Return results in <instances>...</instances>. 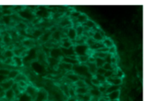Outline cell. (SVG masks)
<instances>
[{"mask_svg":"<svg viewBox=\"0 0 145 101\" xmlns=\"http://www.w3.org/2000/svg\"><path fill=\"white\" fill-rule=\"evenodd\" d=\"M67 101H77V99H76V97H75V98H73V97H69V98L67 99Z\"/></svg>","mask_w":145,"mask_h":101,"instance_id":"11a10c76","label":"cell"},{"mask_svg":"<svg viewBox=\"0 0 145 101\" xmlns=\"http://www.w3.org/2000/svg\"><path fill=\"white\" fill-rule=\"evenodd\" d=\"M50 58H55V59H61L62 58V52L61 48H53L50 52Z\"/></svg>","mask_w":145,"mask_h":101,"instance_id":"277c9868","label":"cell"},{"mask_svg":"<svg viewBox=\"0 0 145 101\" xmlns=\"http://www.w3.org/2000/svg\"><path fill=\"white\" fill-rule=\"evenodd\" d=\"M42 34H43V33L40 29H36V30H34L33 34H32L33 37L34 38H36V39H39V38L42 36Z\"/></svg>","mask_w":145,"mask_h":101,"instance_id":"ab89813d","label":"cell"},{"mask_svg":"<svg viewBox=\"0 0 145 101\" xmlns=\"http://www.w3.org/2000/svg\"><path fill=\"white\" fill-rule=\"evenodd\" d=\"M38 62H47L46 55L45 52H40L38 54Z\"/></svg>","mask_w":145,"mask_h":101,"instance_id":"8d00e7d4","label":"cell"},{"mask_svg":"<svg viewBox=\"0 0 145 101\" xmlns=\"http://www.w3.org/2000/svg\"><path fill=\"white\" fill-rule=\"evenodd\" d=\"M19 26H20V28H26V26L24 25L23 23H20Z\"/></svg>","mask_w":145,"mask_h":101,"instance_id":"9f6ffc18","label":"cell"},{"mask_svg":"<svg viewBox=\"0 0 145 101\" xmlns=\"http://www.w3.org/2000/svg\"><path fill=\"white\" fill-rule=\"evenodd\" d=\"M90 88L88 87H76L75 88V92H76L77 94H86V93H89Z\"/></svg>","mask_w":145,"mask_h":101,"instance_id":"d6986e66","label":"cell"},{"mask_svg":"<svg viewBox=\"0 0 145 101\" xmlns=\"http://www.w3.org/2000/svg\"><path fill=\"white\" fill-rule=\"evenodd\" d=\"M51 37L53 38V39L58 41V40H60V39H62V34H61V32H60V31H55V32L52 33Z\"/></svg>","mask_w":145,"mask_h":101,"instance_id":"f546056e","label":"cell"},{"mask_svg":"<svg viewBox=\"0 0 145 101\" xmlns=\"http://www.w3.org/2000/svg\"><path fill=\"white\" fill-rule=\"evenodd\" d=\"M67 37H68V39H70L71 41L75 40V39L78 38V36H77L76 30H75L74 28H68V32H67Z\"/></svg>","mask_w":145,"mask_h":101,"instance_id":"ba28073f","label":"cell"},{"mask_svg":"<svg viewBox=\"0 0 145 101\" xmlns=\"http://www.w3.org/2000/svg\"><path fill=\"white\" fill-rule=\"evenodd\" d=\"M62 68H63L66 71H72V69H73V65L67 63L62 62Z\"/></svg>","mask_w":145,"mask_h":101,"instance_id":"e575fe53","label":"cell"},{"mask_svg":"<svg viewBox=\"0 0 145 101\" xmlns=\"http://www.w3.org/2000/svg\"><path fill=\"white\" fill-rule=\"evenodd\" d=\"M91 83L92 86H94L95 87H98L101 85L100 82H99V81H98V80L96 79V78L95 77L94 75L91 77Z\"/></svg>","mask_w":145,"mask_h":101,"instance_id":"d590c367","label":"cell"},{"mask_svg":"<svg viewBox=\"0 0 145 101\" xmlns=\"http://www.w3.org/2000/svg\"><path fill=\"white\" fill-rule=\"evenodd\" d=\"M3 21L5 24H9L11 22V19H10V16L9 15H4L3 16Z\"/></svg>","mask_w":145,"mask_h":101,"instance_id":"bcb514c9","label":"cell"},{"mask_svg":"<svg viewBox=\"0 0 145 101\" xmlns=\"http://www.w3.org/2000/svg\"><path fill=\"white\" fill-rule=\"evenodd\" d=\"M68 96L73 97V98H75V97H76V92H75V88L69 87V90H68Z\"/></svg>","mask_w":145,"mask_h":101,"instance_id":"ee69618b","label":"cell"},{"mask_svg":"<svg viewBox=\"0 0 145 101\" xmlns=\"http://www.w3.org/2000/svg\"><path fill=\"white\" fill-rule=\"evenodd\" d=\"M89 55H82V56H77V60L79 63H87L89 61Z\"/></svg>","mask_w":145,"mask_h":101,"instance_id":"ffe728a7","label":"cell"},{"mask_svg":"<svg viewBox=\"0 0 145 101\" xmlns=\"http://www.w3.org/2000/svg\"><path fill=\"white\" fill-rule=\"evenodd\" d=\"M76 99L79 101H91L92 97L89 93H86V94H77Z\"/></svg>","mask_w":145,"mask_h":101,"instance_id":"4fadbf2b","label":"cell"},{"mask_svg":"<svg viewBox=\"0 0 145 101\" xmlns=\"http://www.w3.org/2000/svg\"><path fill=\"white\" fill-rule=\"evenodd\" d=\"M38 90L36 87H34L33 86H31V85H27V87H26V90H25V92H27L28 95H29L31 98L33 100L35 99V97L37 95V92H38Z\"/></svg>","mask_w":145,"mask_h":101,"instance_id":"5b68a950","label":"cell"},{"mask_svg":"<svg viewBox=\"0 0 145 101\" xmlns=\"http://www.w3.org/2000/svg\"><path fill=\"white\" fill-rule=\"evenodd\" d=\"M116 52H117V49H116V47H115V46H113V47L109 48V53L111 54V55L115 56Z\"/></svg>","mask_w":145,"mask_h":101,"instance_id":"7dc6e473","label":"cell"},{"mask_svg":"<svg viewBox=\"0 0 145 101\" xmlns=\"http://www.w3.org/2000/svg\"><path fill=\"white\" fill-rule=\"evenodd\" d=\"M47 63H49L50 65H51V66H56V65L59 64V59H55V58H50L49 59H47Z\"/></svg>","mask_w":145,"mask_h":101,"instance_id":"f1b7e54d","label":"cell"},{"mask_svg":"<svg viewBox=\"0 0 145 101\" xmlns=\"http://www.w3.org/2000/svg\"><path fill=\"white\" fill-rule=\"evenodd\" d=\"M77 101H79V100H78V99H77Z\"/></svg>","mask_w":145,"mask_h":101,"instance_id":"91938a15","label":"cell"},{"mask_svg":"<svg viewBox=\"0 0 145 101\" xmlns=\"http://www.w3.org/2000/svg\"><path fill=\"white\" fill-rule=\"evenodd\" d=\"M109 101H120L119 99H113V100H109Z\"/></svg>","mask_w":145,"mask_h":101,"instance_id":"6f0895ef","label":"cell"},{"mask_svg":"<svg viewBox=\"0 0 145 101\" xmlns=\"http://www.w3.org/2000/svg\"><path fill=\"white\" fill-rule=\"evenodd\" d=\"M88 16L85 14L84 13H81L80 15H79V16L78 18H77V22H78V23L79 24V25H84V24L85 23V22L88 21Z\"/></svg>","mask_w":145,"mask_h":101,"instance_id":"2e32d148","label":"cell"},{"mask_svg":"<svg viewBox=\"0 0 145 101\" xmlns=\"http://www.w3.org/2000/svg\"><path fill=\"white\" fill-rule=\"evenodd\" d=\"M19 71L17 70H10L9 72L8 73V77L11 80H15V77H16L17 75H19Z\"/></svg>","mask_w":145,"mask_h":101,"instance_id":"4dcf8cb0","label":"cell"},{"mask_svg":"<svg viewBox=\"0 0 145 101\" xmlns=\"http://www.w3.org/2000/svg\"><path fill=\"white\" fill-rule=\"evenodd\" d=\"M16 83L18 84V86H19L20 87H22V88H24V89H26V87H27V82H24V81H21V82H16Z\"/></svg>","mask_w":145,"mask_h":101,"instance_id":"681fc988","label":"cell"},{"mask_svg":"<svg viewBox=\"0 0 145 101\" xmlns=\"http://www.w3.org/2000/svg\"><path fill=\"white\" fill-rule=\"evenodd\" d=\"M124 72L121 70L120 69H119V68H116L114 70V76L115 77H119V78H123L124 77Z\"/></svg>","mask_w":145,"mask_h":101,"instance_id":"d6a6232c","label":"cell"},{"mask_svg":"<svg viewBox=\"0 0 145 101\" xmlns=\"http://www.w3.org/2000/svg\"><path fill=\"white\" fill-rule=\"evenodd\" d=\"M67 78H68L69 81H71L72 82L75 83L76 82H78L79 80V75H78L75 73H68L67 75Z\"/></svg>","mask_w":145,"mask_h":101,"instance_id":"e0dca14e","label":"cell"},{"mask_svg":"<svg viewBox=\"0 0 145 101\" xmlns=\"http://www.w3.org/2000/svg\"><path fill=\"white\" fill-rule=\"evenodd\" d=\"M68 24H72V22H71V21L70 20H68V19H65V20H63L62 22H61V25L62 26H63V27H66V26H68Z\"/></svg>","mask_w":145,"mask_h":101,"instance_id":"f907efd6","label":"cell"},{"mask_svg":"<svg viewBox=\"0 0 145 101\" xmlns=\"http://www.w3.org/2000/svg\"><path fill=\"white\" fill-rule=\"evenodd\" d=\"M74 49V53L76 56H82V55H88L89 52V47L86 44H78V45L73 46Z\"/></svg>","mask_w":145,"mask_h":101,"instance_id":"6da1fadb","label":"cell"},{"mask_svg":"<svg viewBox=\"0 0 145 101\" xmlns=\"http://www.w3.org/2000/svg\"><path fill=\"white\" fill-rule=\"evenodd\" d=\"M80 12L79 11H72V12H71V15H70V17L72 18V19H76L79 17V15H80Z\"/></svg>","mask_w":145,"mask_h":101,"instance_id":"7bdbcfd3","label":"cell"},{"mask_svg":"<svg viewBox=\"0 0 145 101\" xmlns=\"http://www.w3.org/2000/svg\"><path fill=\"white\" fill-rule=\"evenodd\" d=\"M105 63L104 59L102 58H95V64L96 65L97 68H102Z\"/></svg>","mask_w":145,"mask_h":101,"instance_id":"4316f807","label":"cell"},{"mask_svg":"<svg viewBox=\"0 0 145 101\" xmlns=\"http://www.w3.org/2000/svg\"><path fill=\"white\" fill-rule=\"evenodd\" d=\"M103 75L105 76V78H106V79H108V78H110V77H113V76H114V70L106 71V72H105V74Z\"/></svg>","mask_w":145,"mask_h":101,"instance_id":"b9f144b4","label":"cell"},{"mask_svg":"<svg viewBox=\"0 0 145 101\" xmlns=\"http://www.w3.org/2000/svg\"><path fill=\"white\" fill-rule=\"evenodd\" d=\"M74 84H75V86H76V87H88L87 83H86L85 81L80 80V79H79L78 82H75Z\"/></svg>","mask_w":145,"mask_h":101,"instance_id":"1f68e13d","label":"cell"},{"mask_svg":"<svg viewBox=\"0 0 145 101\" xmlns=\"http://www.w3.org/2000/svg\"><path fill=\"white\" fill-rule=\"evenodd\" d=\"M113 55L108 53V55L106 56V58H104L105 63H112V59H113Z\"/></svg>","mask_w":145,"mask_h":101,"instance_id":"f6af8a7d","label":"cell"},{"mask_svg":"<svg viewBox=\"0 0 145 101\" xmlns=\"http://www.w3.org/2000/svg\"><path fill=\"white\" fill-rule=\"evenodd\" d=\"M106 70H105L103 68H97V70H96V74H99V75H104Z\"/></svg>","mask_w":145,"mask_h":101,"instance_id":"816d5d0a","label":"cell"},{"mask_svg":"<svg viewBox=\"0 0 145 101\" xmlns=\"http://www.w3.org/2000/svg\"><path fill=\"white\" fill-rule=\"evenodd\" d=\"M102 68L105 69L106 71H109V70H115L116 67L115 65L112 64V63H105L104 65L102 66Z\"/></svg>","mask_w":145,"mask_h":101,"instance_id":"484cf974","label":"cell"},{"mask_svg":"<svg viewBox=\"0 0 145 101\" xmlns=\"http://www.w3.org/2000/svg\"><path fill=\"white\" fill-rule=\"evenodd\" d=\"M87 69L88 72L90 74H91L92 75H95L96 74V70H97V67L95 64V63H87Z\"/></svg>","mask_w":145,"mask_h":101,"instance_id":"8fae6325","label":"cell"},{"mask_svg":"<svg viewBox=\"0 0 145 101\" xmlns=\"http://www.w3.org/2000/svg\"><path fill=\"white\" fill-rule=\"evenodd\" d=\"M1 55H2V54H1V52H0V58H1Z\"/></svg>","mask_w":145,"mask_h":101,"instance_id":"680465c9","label":"cell"},{"mask_svg":"<svg viewBox=\"0 0 145 101\" xmlns=\"http://www.w3.org/2000/svg\"><path fill=\"white\" fill-rule=\"evenodd\" d=\"M5 63L7 64H14V62H13V58H6L5 59Z\"/></svg>","mask_w":145,"mask_h":101,"instance_id":"f5cc1de1","label":"cell"},{"mask_svg":"<svg viewBox=\"0 0 145 101\" xmlns=\"http://www.w3.org/2000/svg\"><path fill=\"white\" fill-rule=\"evenodd\" d=\"M75 30H76L77 33V36L82 37L84 35V33H85V27L83 25H78L75 28Z\"/></svg>","mask_w":145,"mask_h":101,"instance_id":"7402d4cb","label":"cell"},{"mask_svg":"<svg viewBox=\"0 0 145 101\" xmlns=\"http://www.w3.org/2000/svg\"><path fill=\"white\" fill-rule=\"evenodd\" d=\"M22 45L25 48H32L34 46V41L32 39H25L22 40Z\"/></svg>","mask_w":145,"mask_h":101,"instance_id":"9a60e30c","label":"cell"},{"mask_svg":"<svg viewBox=\"0 0 145 101\" xmlns=\"http://www.w3.org/2000/svg\"><path fill=\"white\" fill-rule=\"evenodd\" d=\"M18 101H32V99L27 92H24L19 95V99H18Z\"/></svg>","mask_w":145,"mask_h":101,"instance_id":"44dd1931","label":"cell"},{"mask_svg":"<svg viewBox=\"0 0 145 101\" xmlns=\"http://www.w3.org/2000/svg\"><path fill=\"white\" fill-rule=\"evenodd\" d=\"M3 14H4V15H9L10 16V15L13 14V11L11 10H9V8H8V9H4Z\"/></svg>","mask_w":145,"mask_h":101,"instance_id":"c3c4849f","label":"cell"},{"mask_svg":"<svg viewBox=\"0 0 145 101\" xmlns=\"http://www.w3.org/2000/svg\"><path fill=\"white\" fill-rule=\"evenodd\" d=\"M102 44H103V45L107 48H110V47L114 46L113 41L111 39H109V38H106V37H105L104 39H103V40H102Z\"/></svg>","mask_w":145,"mask_h":101,"instance_id":"ac0fdd59","label":"cell"},{"mask_svg":"<svg viewBox=\"0 0 145 101\" xmlns=\"http://www.w3.org/2000/svg\"><path fill=\"white\" fill-rule=\"evenodd\" d=\"M89 94L92 97V98H95V99H99L100 97H102V93L99 91L97 87H93V88H90L89 90Z\"/></svg>","mask_w":145,"mask_h":101,"instance_id":"30bf717a","label":"cell"},{"mask_svg":"<svg viewBox=\"0 0 145 101\" xmlns=\"http://www.w3.org/2000/svg\"><path fill=\"white\" fill-rule=\"evenodd\" d=\"M14 83H15V81H14V80L8 79V80L4 81L3 82H1V83H0V87H2V89L4 91H6V90H8V89L12 88Z\"/></svg>","mask_w":145,"mask_h":101,"instance_id":"8992f818","label":"cell"},{"mask_svg":"<svg viewBox=\"0 0 145 101\" xmlns=\"http://www.w3.org/2000/svg\"><path fill=\"white\" fill-rule=\"evenodd\" d=\"M83 26L86 28H89V29H92V28H96V23H95L92 20H88L87 22H85Z\"/></svg>","mask_w":145,"mask_h":101,"instance_id":"d4e9b609","label":"cell"},{"mask_svg":"<svg viewBox=\"0 0 145 101\" xmlns=\"http://www.w3.org/2000/svg\"><path fill=\"white\" fill-rule=\"evenodd\" d=\"M15 96V92H14V90H13L12 88L8 89V90H6V91H4V97H5L8 100H12V99H14Z\"/></svg>","mask_w":145,"mask_h":101,"instance_id":"7c38bea8","label":"cell"},{"mask_svg":"<svg viewBox=\"0 0 145 101\" xmlns=\"http://www.w3.org/2000/svg\"><path fill=\"white\" fill-rule=\"evenodd\" d=\"M13 62H14V64L16 67H21L22 65V58L18 56H14Z\"/></svg>","mask_w":145,"mask_h":101,"instance_id":"cb8c5ba5","label":"cell"},{"mask_svg":"<svg viewBox=\"0 0 145 101\" xmlns=\"http://www.w3.org/2000/svg\"><path fill=\"white\" fill-rule=\"evenodd\" d=\"M48 99V92L45 90V89H38L37 95L35 97V99H33L34 101H47Z\"/></svg>","mask_w":145,"mask_h":101,"instance_id":"7a4b0ae2","label":"cell"},{"mask_svg":"<svg viewBox=\"0 0 145 101\" xmlns=\"http://www.w3.org/2000/svg\"><path fill=\"white\" fill-rule=\"evenodd\" d=\"M3 41H4V44H7V45H9V44L11 42V37L9 36V34H5L4 37H3Z\"/></svg>","mask_w":145,"mask_h":101,"instance_id":"60d3db41","label":"cell"},{"mask_svg":"<svg viewBox=\"0 0 145 101\" xmlns=\"http://www.w3.org/2000/svg\"><path fill=\"white\" fill-rule=\"evenodd\" d=\"M120 90V86H116V85H109L108 88L106 90V94L108 93H110L112 92H114V91Z\"/></svg>","mask_w":145,"mask_h":101,"instance_id":"603a6c76","label":"cell"},{"mask_svg":"<svg viewBox=\"0 0 145 101\" xmlns=\"http://www.w3.org/2000/svg\"><path fill=\"white\" fill-rule=\"evenodd\" d=\"M51 33H45V34H42V36L39 38L40 39V40H42L43 42H45V41H47V40H49V38L50 37H51Z\"/></svg>","mask_w":145,"mask_h":101,"instance_id":"f35d334b","label":"cell"},{"mask_svg":"<svg viewBox=\"0 0 145 101\" xmlns=\"http://www.w3.org/2000/svg\"><path fill=\"white\" fill-rule=\"evenodd\" d=\"M14 81H15V82H21V81H24V82H26V81H27V77H26L23 74H20L19 73V75H17Z\"/></svg>","mask_w":145,"mask_h":101,"instance_id":"74e56055","label":"cell"},{"mask_svg":"<svg viewBox=\"0 0 145 101\" xmlns=\"http://www.w3.org/2000/svg\"><path fill=\"white\" fill-rule=\"evenodd\" d=\"M91 38L96 41V42H102L103 39L105 38V35L103 32L97 29V30L94 31V33L91 34Z\"/></svg>","mask_w":145,"mask_h":101,"instance_id":"3957f363","label":"cell"},{"mask_svg":"<svg viewBox=\"0 0 145 101\" xmlns=\"http://www.w3.org/2000/svg\"><path fill=\"white\" fill-rule=\"evenodd\" d=\"M97 101H109V99H107V97H100L97 99Z\"/></svg>","mask_w":145,"mask_h":101,"instance_id":"db71d44e","label":"cell"},{"mask_svg":"<svg viewBox=\"0 0 145 101\" xmlns=\"http://www.w3.org/2000/svg\"><path fill=\"white\" fill-rule=\"evenodd\" d=\"M72 42L68 39V38L66 39H62V48H64V49H68V48L72 47Z\"/></svg>","mask_w":145,"mask_h":101,"instance_id":"5bb4252c","label":"cell"},{"mask_svg":"<svg viewBox=\"0 0 145 101\" xmlns=\"http://www.w3.org/2000/svg\"><path fill=\"white\" fill-rule=\"evenodd\" d=\"M95 77L96 78V79L100 82V83L101 84H102V83H105V82H107V79L105 78V76L103 75H99V74H96V75H94Z\"/></svg>","mask_w":145,"mask_h":101,"instance_id":"836d02e7","label":"cell"},{"mask_svg":"<svg viewBox=\"0 0 145 101\" xmlns=\"http://www.w3.org/2000/svg\"><path fill=\"white\" fill-rule=\"evenodd\" d=\"M15 56V54H14V52H13L12 50L9 49V50H6L5 52H4V57L6 58H13Z\"/></svg>","mask_w":145,"mask_h":101,"instance_id":"83f0119b","label":"cell"},{"mask_svg":"<svg viewBox=\"0 0 145 101\" xmlns=\"http://www.w3.org/2000/svg\"><path fill=\"white\" fill-rule=\"evenodd\" d=\"M106 97L109 100L119 99V98H120V90L114 91V92H112L110 93H108V94H106Z\"/></svg>","mask_w":145,"mask_h":101,"instance_id":"9c48e42d","label":"cell"},{"mask_svg":"<svg viewBox=\"0 0 145 101\" xmlns=\"http://www.w3.org/2000/svg\"><path fill=\"white\" fill-rule=\"evenodd\" d=\"M107 83L109 84V85L120 86V85L123 83V80H122L121 78L113 76V77H110V78H108V79H107Z\"/></svg>","mask_w":145,"mask_h":101,"instance_id":"52a82bcc","label":"cell"}]
</instances>
